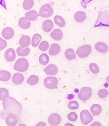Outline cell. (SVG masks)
<instances>
[{
	"instance_id": "cell-11",
	"label": "cell",
	"mask_w": 109,
	"mask_h": 126,
	"mask_svg": "<svg viewBox=\"0 0 109 126\" xmlns=\"http://www.w3.org/2000/svg\"><path fill=\"white\" fill-rule=\"evenodd\" d=\"M44 71L48 75H55L58 73V68L54 64H50L46 67Z\"/></svg>"
},
{
	"instance_id": "cell-24",
	"label": "cell",
	"mask_w": 109,
	"mask_h": 126,
	"mask_svg": "<svg viewBox=\"0 0 109 126\" xmlns=\"http://www.w3.org/2000/svg\"><path fill=\"white\" fill-rule=\"evenodd\" d=\"M17 55L20 57H26L30 53V49L29 48L23 49L21 47H19L17 49Z\"/></svg>"
},
{
	"instance_id": "cell-28",
	"label": "cell",
	"mask_w": 109,
	"mask_h": 126,
	"mask_svg": "<svg viewBox=\"0 0 109 126\" xmlns=\"http://www.w3.org/2000/svg\"><path fill=\"white\" fill-rule=\"evenodd\" d=\"M39 80L38 77L35 75H33L29 78L27 80V83L30 85H34L38 83Z\"/></svg>"
},
{
	"instance_id": "cell-12",
	"label": "cell",
	"mask_w": 109,
	"mask_h": 126,
	"mask_svg": "<svg viewBox=\"0 0 109 126\" xmlns=\"http://www.w3.org/2000/svg\"><path fill=\"white\" fill-rule=\"evenodd\" d=\"M14 34L13 29L10 27L5 28L2 31V36L6 40H10L12 39Z\"/></svg>"
},
{
	"instance_id": "cell-23",
	"label": "cell",
	"mask_w": 109,
	"mask_h": 126,
	"mask_svg": "<svg viewBox=\"0 0 109 126\" xmlns=\"http://www.w3.org/2000/svg\"><path fill=\"white\" fill-rule=\"evenodd\" d=\"M11 77V73L6 70L0 71V80L2 82H7L9 80Z\"/></svg>"
},
{
	"instance_id": "cell-13",
	"label": "cell",
	"mask_w": 109,
	"mask_h": 126,
	"mask_svg": "<svg viewBox=\"0 0 109 126\" xmlns=\"http://www.w3.org/2000/svg\"><path fill=\"white\" fill-rule=\"evenodd\" d=\"M16 54L15 50L12 48H9L6 51L5 53V58L7 61L12 62L15 60Z\"/></svg>"
},
{
	"instance_id": "cell-20",
	"label": "cell",
	"mask_w": 109,
	"mask_h": 126,
	"mask_svg": "<svg viewBox=\"0 0 109 126\" xmlns=\"http://www.w3.org/2000/svg\"><path fill=\"white\" fill-rule=\"evenodd\" d=\"M39 15V14H38L35 10H31L28 12H27L25 15V18L28 20L35 21L37 20Z\"/></svg>"
},
{
	"instance_id": "cell-34",
	"label": "cell",
	"mask_w": 109,
	"mask_h": 126,
	"mask_svg": "<svg viewBox=\"0 0 109 126\" xmlns=\"http://www.w3.org/2000/svg\"><path fill=\"white\" fill-rule=\"evenodd\" d=\"M109 95L108 91L106 89H101L98 91V96L101 99H104L107 97Z\"/></svg>"
},
{
	"instance_id": "cell-5",
	"label": "cell",
	"mask_w": 109,
	"mask_h": 126,
	"mask_svg": "<svg viewBox=\"0 0 109 126\" xmlns=\"http://www.w3.org/2000/svg\"><path fill=\"white\" fill-rule=\"evenodd\" d=\"M54 10L52 7L49 4L47 3L42 6L39 10V16L40 17L47 18L52 16Z\"/></svg>"
},
{
	"instance_id": "cell-3",
	"label": "cell",
	"mask_w": 109,
	"mask_h": 126,
	"mask_svg": "<svg viewBox=\"0 0 109 126\" xmlns=\"http://www.w3.org/2000/svg\"><path fill=\"white\" fill-rule=\"evenodd\" d=\"M92 95V89L87 87L82 88L78 94V99L83 101H86L90 99Z\"/></svg>"
},
{
	"instance_id": "cell-29",
	"label": "cell",
	"mask_w": 109,
	"mask_h": 126,
	"mask_svg": "<svg viewBox=\"0 0 109 126\" xmlns=\"http://www.w3.org/2000/svg\"><path fill=\"white\" fill-rule=\"evenodd\" d=\"M42 39L41 36L38 34L36 33L35 34L32 38V45L34 47H37L39 44L40 41Z\"/></svg>"
},
{
	"instance_id": "cell-27",
	"label": "cell",
	"mask_w": 109,
	"mask_h": 126,
	"mask_svg": "<svg viewBox=\"0 0 109 126\" xmlns=\"http://www.w3.org/2000/svg\"><path fill=\"white\" fill-rule=\"evenodd\" d=\"M40 63L43 66L47 65L49 62V57L46 54H42L39 58Z\"/></svg>"
},
{
	"instance_id": "cell-26",
	"label": "cell",
	"mask_w": 109,
	"mask_h": 126,
	"mask_svg": "<svg viewBox=\"0 0 109 126\" xmlns=\"http://www.w3.org/2000/svg\"><path fill=\"white\" fill-rule=\"evenodd\" d=\"M55 23L57 25L62 28L65 26L66 22L65 21L61 16L59 15H56L54 17Z\"/></svg>"
},
{
	"instance_id": "cell-18",
	"label": "cell",
	"mask_w": 109,
	"mask_h": 126,
	"mask_svg": "<svg viewBox=\"0 0 109 126\" xmlns=\"http://www.w3.org/2000/svg\"><path fill=\"white\" fill-rule=\"evenodd\" d=\"M54 27V24L51 20H46L43 22L42 24V29L46 33L50 32Z\"/></svg>"
},
{
	"instance_id": "cell-15",
	"label": "cell",
	"mask_w": 109,
	"mask_h": 126,
	"mask_svg": "<svg viewBox=\"0 0 109 126\" xmlns=\"http://www.w3.org/2000/svg\"><path fill=\"white\" fill-rule=\"evenodd\" d=\"M63 33L62 31L59 29H56L52 31L50 33V36L53 40L59 41L63 37Z\"/></svg>"
},
{
	"instance_id": "cell-7",
	"label": "cell",
	"mask_w": 109,
	"mask_h": 126,
	"mask_svg": "<svg viewBox=\"0 0 109 126\" xmlns=\"http://www.w3.org/2000/svg\"><path fill=\"white\" fill-rule=\"evenodd\" d=\"M80 119L83 124L86 125L92 121L93 117L88 110H84L80 113Z\"/></svg>"
},
{
	"instance_id": "cell-14",
	"label": "cell",
	"mask_w": 109,
	"mask_h": 126,
	"mask_svg": "<svg viewBox=\"0 0 109 126\" xmlns=\"http://www.w3.org/2000/svg\"><path fill=\"white\" fill-rule=\"evenodd\" d=\"M74 18L78 23H82L86 18V14L84 12L79 11L74 14Z\"/></svg>"
},
{
	"instance_id": "cell-38",
	"label": "cell",
	"mask_w": 109,
	"mask_h": 126,
	"mask_svg": "<svg viewBox=\"0 0 109 126\" xmlns=\"http://www.w3.org/2000/svg\"><path fill=\"white\" fill-rule=\"evenodd\" d=\"M89 126H102V124L99 122H94L93 123Z\"/></svg>"
},
{
	"instance_id": "cell-37",
	"label": "cell",
	"mask_w": 109,
	"mask_h": 126,
	"mask_svg": "<svg viewBox=\"0 0 109 126\" xmlns=\"http://www.w3.org/2000/svg\"><path fill=\"white\" fill-rule=\"evenodd\" d=\"M0 50H3L7 46V42L4 40H2V38H0Z\"/></svg>"
},
{
	"instance_id": "cell-22",
	"label": "cell",
	"mask_w": 109,
	"mask_h": 126,
	"mask_svg": "<svg viewBox=\"0 0 109 126\" xmlns=\"http://www.w3.org/2000/svg\"><path fill=\"white\" fill-rule=\"evenodd\" d=\"M19 25L23 29H27L30 28L31 22L29 20L26 19L25 17H22L19 20Z\"/></svg>"
},
{
	"instance_id": "cell-33",
	"label": "cell",
	"mask_w": 109,
	"mask_h": 126,
	"mask_svg": "<svg viewBox=\"0 0 109 126\" xmlns=\"http://www.w3.org/2000/svg\"><path fill=\"white\" fill-rule=\"evenodd\" d=\"M49 44L46 41H43L39 46V49L42 51H46L49 49Z\"/></svg>"
},
{
	"instance_id": "cell-8",
	"label": "cell",
	"mask_w": 109,
	"mask_h": 126,
	"mask_svg": "<svg viewBox=\"0 0 109 126\" xmlns=\"http://www.w3.org/2000/svg\"><path fill=\"white\" fill-rule=\"evenodd\" d=\"M62 121L61 116L57 113H53L48 118V123L52 126H58Z\"/></svg>"
},
{
	"instance_id": "cell-36",
	"label": "cell",
	"mask_w": 109,
	"mask_h": 126,
	"mask_svg": "<svg viewBox=\"0 0 109 126\" xmlns=\"http://www.w3.org/2000/svg\"><path fill=\"white\" fill-rule=\"evenodd\" d=\"M67 118L70 121L75 122L78 119V115L75 112H71L68 115Z\"/></svg>"
},
{
	"instance_id": "cell-1",
	"label": "cell",
	"mask_w": 109,
	"mask_h": 126,
	"mask_svg": "<svg viewBox=\"0 0 109 126\" xmlns=\"http://www.w3.org/2000/svg\"><path fill=\"white\" fill-rule=\"evenodd\" d=\"M3 106L5 113L7 115L14 114L18 116L22 108V106L20 103L11 97H8L4 100Z\"/></svg>"
},
{
	"instance_id": "cell-17",
	"label": "cell",
	"mask_w": 109,
	"mask_h": 126,
	"mask_svg": "<svg viewBox=\"0 0 109 126\" xmlns=\"http://www.w3.org/2000/svg\"><path fill=\"white\" fill-rule=\"evenodd\" d=\"M24 79V77L23 74L20 73H16L13 76L12 81L15 84L20 85L23 82Z\"/></svg>"
},
{
	"instance_id": "cell-32",
	"label": "cell",
	"mask_w": 109,
	"mask_h": 126,
	"mask_svg": "<svg viewBox=\"0 0 109 126\" xmlns=\"http://www.w3.org/2000/svg\"><path fill=\"white\" fill-rule=\"evenodd\" d=\"M89 69L93 74H98L99 72V68L95 63H91L89 66Z\"/></svg>"
},
{
	"instance_id": "cell-30",
	"label": "cell",
	"mask_w": 109,
	"mask_h": 126,
	"mask_svg": "<svg viewBox=\"0 0 109 126\" xmlns=\"http://www.w3.org/2000/svg\"><path fill=\"white\" fill-rule=\"evenodd\" d=\"M9 92L8 90L6 88H2L0 90V99L1 100H4L9 96Z\"/></svg>"
},
{
	"instance_id": "cell-10",
	"label": "cell",
	"mask_w": 109,
	"mask_h": 126,
	"mask_svg": "<svg viewBox=\"0 0 109 126\" xmlns=\"http://www.w3.org/2000/svg\"><path fill=\"white\" fill-rule=\"evenodd\" d=\"M6 123L8 126H15L18 123L17 116L14 114H9L6 118Z\"/></svg>"
},
{
	"instance_id": "cell-35",
	"label": "cell",
	"mask_w": 109,
	"mask_h": 126,
	"mask_svg": "<svg viewBox=\"0 0 109 126\" xmlns=\"http://www.w3.org/2000/svg\"><path fill=\"white\" fill-rule=\"evenodd\" d=\"M79 107V104L76 101H70L68 104V107L70 109L76 110Z\"/></svg>"
},
{
	"instance_id": "cell-41",
	"label": "cell",
	"mask_w": 109,
	"mask_h": 126,
	"mask_svg": "<svg viewBox=\"0 0 109 126\" xmlns=\"http://www.w3.org/2000/svg\"><path fill=\"white\" fill-rule=\"evenodd\" d=\"M106 81L108 82V83H109V76L107 77V78H106Z\"/></svg>"
},
{
	"instance_id": "cell-16",
	"label": "cell",
	"mask_w": 109,
	"mask_h": 126,
	"mask_svg": "<svg viewBox=\"0 0 109 126\" xmlns=\"http://www.w3.org/2000/svg\"><path fill=\"white\" fill-rule=\"evenodd\" d=\"M61 51V47L58 44H52L50 47L49 53L51 56H56Z\"/></svg>"
},
{
	"instance_id": "cell-6",
	"label": "cell",
	"mask_w": 109,
	"mask_h": 126,
	"mask_svg": "<svg viewBox=\"0 0 109 126\" xmlns=\"http://www.w3.org/2000/svg\"><path fill=\"white\" fill-rule=\"evenodd\" d=\"M44 84L46 88L52 90L57 88L58 84V81L56 77H48L44 80Z\"/></svg>"
},
{
	"instance_id": "cell-19",
	"label": "cell",
	"mask_w": 109,
	"mask_h": 126,
	"mask_svg": "<svg viewBox=\"0 0 109 126\" xmlns=\"http://www.w3.org/2000/svg\"><path fill=\"white\" fill-rule=\"evenodd\" d=\"M102 107L99 104H93L90 107V111L93 116H97L101 113Z\"/></svg>"
},
{
	"instance_id": "cell-40",
	"label": "cell",
	"mask_w": 109,
	"mask_h": 126,
	"mask_svg": "<svg viewBox=\"0 0 109 126\" xmlns=\"http://www.w3.org/2000/svg\"><path fill=\"white\" fill-rule=\"evenodd\" d=\"M65 126H74L73 124L69 123H66V124H65Z\"/></svg>"
},
{
	"instance_id": "cell-31",
	"label": "cell",
	"mask_w": 109,
	"mask_h": 126,
	"mask_svg": "<svg viewBox=\"0 0 109 126\" xmlns=\"http://www.w3.org/2000/svg\"><path fill=\"white\" fill-rule=\"evenodd\" d=\"M34 2L33 0H25L23 1V8L26 10L31 9L33 7Z\"/></svg>"
},
{
	"instance_id": "cell-9",
	"label": "cell",
	"mask_w": 109,
	"mask_h": 126,
	"mask_svg": "<svg viewBox=\"0 0 109 126\" xmlns=\"http://www.w3.org/2000/svg\"><path fill=\"white\" fill-rule=\"evenodd\" d=\"M95 50L99 53L106 54L109 49L107 45L103 42H98L95 45Z\"/></svg>"
},
{
	"instance_id": "cell-42",
	"label": "cell",
	"mask_w": 109,
	"mask_h": 126,
	"mask_svg": "<svg viewBox=\"0 0 109 126\" xmlns=\"http://www.w3.org/2000/svg\"><path fill=\"white\" fill-rule=\"evenodd\" d=\"M18 126H27L26 125L24 124H21L20 125H19Z\"/></svg>"
},
{
	"instance_id": "cell-39",
	"label": "cell",
	"mask_w": 109,
	"mask_h": 126,
	"mask_svg": "<svg viewBox=\"0 0 109 126\" xmlns=\"http://www.w3.org/2000/svg\"><path fill=\"white\" fill-rule=\"evenodd\" d=\"M35 126H46V123H44L43 122H40L37 123Z\"/></svg>"
},
{
	"instance_id": "cell-25",
	"label": "cell",
	"mask_w": 109,
	"mask_h": 126,
	"mask_svg": "<svg viewBox=\"0 0 109 126\" xmlns=\"http://www.w3.org/2000/svg\"><path fill=\"white\" fill-rule=\"evenodd\" d=\"M65 56L67 60H73L76 58V54L72 49H67L65 51Z\"/></svg>"
},
{
	"instance_id": "cell-4",
	"label": "cell",
	"mask_w": 109,
	"mask_h": 126,
	"mask_svg": "<svg viewBox=\"0 0 109 126\" xmlns=\"http://www.w3.org/2000/svg\"><path fill=\"white\" fill-rule=\"evenodd\" d=\"M92 47L89 44L84 45L80 47L76 51V54L81 58L88 57L91 52Z\"/></svg>"
},
{
	"instance_id": "cell-21",
	"label": "cell",
	"mask_w": 109,
	"mask_h": 126,
	"mask_svg": "<svg viewBox=\"0 0 109 126\" xmlns=\"http://www.w3.org/2000/svg\"><path fill=\"white\" fill-rule=\"evenodd\" d=\"M31 39L28 35H23L20 38L19 43L23 48L29 46L30 43Z\"/></svg>"
},
{
	"instance_id": "cell-2",
	"label": "cell",
	"mask_w": 109,
	"mask_h": 126,
	"mask_svg": "<svg viewBox=\"0 0 109 126\" xmlns=\"http://www.w3.org/2000/svg\"><path fill=\"white\" fill-rule=\"evenodd\" d=\"M29 66V62L26 59L21 58L16 61L14 66V69L20 72H26Z\"/></svg>"
}]
</instances>
